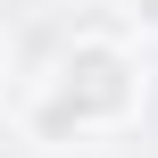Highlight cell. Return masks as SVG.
<instances>
[{"instance_id": "1", "label": "cell", "mask_w": 158, "mask_h": 158, "mask_svg": "<svg viewBox=\"0 0 158 158\" xmlns=\"http://www.w3.org/2000/svg\"><path fill=\"white\" fill-rule=\"evenodd\" d=\"M142 100V67L125 58V42L108 33H83L58 50V67L42 75V100H33V133H83V125H117L133 117Z\"/></svg>"}, {"instance_id": "2", "label": "cell", "mask_w": 158, "mask_h": 158, "mask_svg": "<svg viewBox=\"0 0 158 158\" xmlns=\"http://www.w3.org/2000/svg\"><path fill=\"white\" fill-rule=\"evenodd\" d=\"M125 17H133V25H142V33H158V0H133V8H125Z\"/></svg>"}]
</instances>
